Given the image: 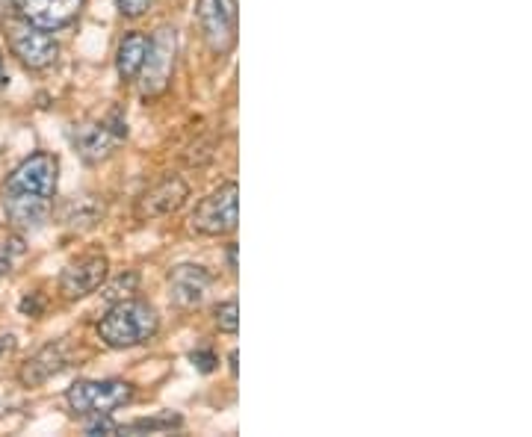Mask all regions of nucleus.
<instances>
[{
	"label": "nucleus",
	"mask_w": 532,
	"mask_h": 437,
	"mask_svg": "<svg viewBox=\"0 0 532 437\" xmlns=\"http://www.w3.org/2000/svg\"><path fill=\"white\" fill-rule=\"evenodd\" d=\"M68 367V355L63 343H48L42 346L33 358H27L18 370V381L24 387H42L48 384L54 375H60Z\"/></svg>",
	"instance_id": "obj_14"
},
{
	"label": "nucleus",
	"mask_w": 532,
	"mask_h": 437,
	"mask_svg": "<svg viewBox=\"0 0 532 437\" xmlns=\"http://www.w3.org/2000/svg\"><path fill=\"white\" fill-rule=\"evenodd\" d=\"M190 361H193V367L204 375L213 373V370H216V364H219V361H216V355H213L210 349H196V352L190 355Z\"/></svg>",
	"instance_id": "obj_23"
},
{
	"label": "nucleus",
	"mask_w": 532,
	"mask_h": 437,
	"mask_svg": "<svg viewBox=\"0 0 532 437\" xmlns=\"http://www.w3.org/2000/svg\"><path fill=\"white\" fill-rule=\"evenodd\" d=\"M213 322H216L219 331H225V334H237V328H240V308H237V302H234V299L219 302L216 311H213Z\"/></svg>",
	"instance_id": "obj_19"
},
{
	"label": "nucleus",
	"mask_w": 532,
	"mask_h": 437,
	"mask_svg": "<svg viewBox=\"0 0 532 437\" xmlns=\"http://www.w3.org/2000/svg\"><path fill=\"white\" fill-rule=\"evenodd\" d=\"M12 9L27 24L42 30H63L83 12V0H12Z\"/></svg>",
	"instance_id": "obj_10"
},
{
	"label": "nucleus",
	"mask_w": 532,
	"mask_h": 437,
	"mask_svg": "<svg viewBox=\"0 0 532 437\" xmlns=\"http://www.w3.org/2000/svg\"><path fill=\"white\" fill-rule=\"evenodd\" d=\"M181 426V417H145V420H133L128 426H119V435H133V432H172Z\"/></svg>",
	"instance_id": "obj_17"
},
{
	"label": "nucleus",
	"mask_w": 532,
	"mask_h": 437,
	"mask_svg": "<svg viewBox=\"0 0 532 437\" xmlns=\"http://www.w3.org/2000/svg\"><path fill=\"white\" fill-rule=\"evenodd\" d=\"M125 136H128V125L122 119H113V125L110 122H95V125L74 127L71 142H74V148H77L83 163L98 166L107 157H113V151L119 148V142Z\"/></svg>",
	"instance_id": "obj_8"
},
{
	"label": "nucleus",
	"mask_w": 532,
	"mask_h": 437,
	"mask_svg": "<svg viewBox=\"0 0 532 437\" xmlns=\"http://www.w3.org/2000/svg\"><path fill=\"white\" fill-rule=\"evenodd\" d=\"M101 216H104V204L95 195H74L60 210L63 225L74 228V231H92L101 222Z\"/></svg>",
	"instance_id": "obj_15"
},
{
	"label": "nucleus",
	"mask_w": 532,
	"mask_h": 437,
	"mask_svg": "<svg viewBox=\"0 0 532 437\" xmlns=\"http://www.w3.org/2000/svg\"><path fill=\"white\" fill-rule=\"evenodd\" d=\"M136 284H139V275L136 272H122L107 290H104V299L107 302H122V299H131L136 293Z\"/></svg>",
	"instance_id": "obj_20"
},
{
	"label": "nucleus",
	"mask_w": 532,
	"mask_h": 437,
	"mask_svg": "<svg viewBox=\"0 0 532 437\" xmlns=\"http://www.w3.org/2000/svg\"><path fill=\"white\" fill-rule=\"evenodd\" d=\"M119 426L116 420H110V414H95L92 423H86V435H119Z\"/></svg>",
	"instance_id": "obj_21"
},
{
	"label": "nucleus",
	"mask_w": 532,
	"mask_h": 437,
	"mask_svg": "<svg viewBox=\"0 0 532 437\" xmlns=\"http://www.w3.org/2000/svg\"><path fill=\"white\" fill-rule=\"evenodd\" d=\"M228 266H231V272H237V243L228 246Z\"/></svg>",
	"instance_id": "obj_25"
},
{
	"label": "nucleus",
	"mask_w": 532,
	"mask_h": 437,
	"mask_svg": "<svg viewBox=\"0 0 532 437\" xmlns=\"http://www.w3.org/2000/svg\"><path fill=\"white\" fill-rule=\"evenodd\" d=\"M6 83V77H3V54H0V86Z\"/></svg>",
	"instance_id": "obj_28"
},
{
	"label": "nucleus",
	"mask_w": 532,
	"mask_h": 437,
	"mask_svg": "<svg viewBox=\"0 0 532 437\" xmlns=\"http://www.w3.org/2000/svg\"><path fill=\"white\" fill-rule=\"evenodd\" d=\"M193 231L201 237H225L237 231L240 222V187L234 181L213 189L193 213Z\"/></svg>",
	"instance_id": "obj_3"
},
{
	"label": "nucleus",
	"mask_w": 532,
	"mask_h": 437,
	"mask_svg": "<svg viewBox=\"0 0 532 437\" xmlns=\"http://www.w3.org/2000/svg\"><path fill=\"white\" fill-rule=\"evenodd\" d=\"M107 275H110V260L104 254H86V257L66 266V272L60 275V293H63L66 302L86 299L98 287H104Z\"/></svg>",
	"instance_id": "obj_9"
},
{
	"label": "nucleus",
	"mask_w": 532,
	"mask_h": 437,
	"mask_svg": "<svg viewBox=\"0 0 532 437\" xmlns=\"http://www.w3.org/2000/svg\"><path fill=\"white\" fill-rule=\"evenodd\" d=\"M51 207L54 201L48 198H36V195H15V192H3V210L9 225L18 234H33L42 231L51 219Z\"/></svg>",
	"instance_id": "obj_13"
},
{
	"label": "nucleus",
	"mask_w": 532,
	"mask_h": 437,
	"mask_svg": "<svg viewBox=\"0 0 532 437\" xmlns=\"http://www.w3.org/2000/svg\"><path fill=\"white\" fill-rule=\"evenodd\" d=\"M95 331H98L101 343L110 349H133V346H142L157 337L160 316L148 302L122 299V302H113L107 316H101Z\"/></svg>",
	"instance_id": "obj_1"
},
{
	"label": "nucleus",
	"mask_w": 532,
	"mask_h": 437,
	"mask_svg": "<svg viewBox=\"0 0 532 437\" xmlns=\"http://www.w3.org/2000/svg\"><path fill=\"white\" fill-rule=\"evenodd\" d=\"M231 373L237 375V352H231Z\"/></svg>",
	"instance_id": "obj_27"
},
{
	"label": "nucleus",
	"mask_w": 532,
	"mask_h": 437,
	"mask_svg": "<svg viewBox=\"0 0 532 437\" xmlns=\"http://www.w3.org/2000/svg\"><path fill=\"white\" fill-rule=\"evenodd\" d=\"M148 54V36L145 33H125L119 48H116V71L125 83H131L139 77V68H142V60Z\"/></svg>",
	"instance_id": "obj_16"
},
{
	"label": "nucleus",
	"mask_w": 532,
	"mask_h": 437,
	"mask_svg": "<svg viewBox=\"0 0 532 437\" xmlns=\"http://www.w3.org/2000/svg\"><path fill=\"white\" fill-rule=\"evenodd\" d=\"M154 0H116V9L122 18H142L151 9Z\"/></svg>",
	"instance_id": "obj_22"
},
{
	"label": "nucleus",
	"mask_w": 532,
	"mask_h": 437,
	"mask_svg": "<svg viewBox=\"0 0 532 437\" xmlns=\"http://www.w3.org/2000/svg\"><path fill=\"white\" fill-rule=\"evenodd\" d=\"M190 198V187L184 178L178 175H166L163 181H157L154 187L148 189L139 204H136V216L139 219H166L172 213H178Z\"/></svg>",
	"instance_id": "obj_11"
},
{
	"label": "nucleus",
	"mask_w": 532,
	"mask_h": 437,
	"mask_svg": "<svg viewBox=\"0 0 532 437\" xmlns=\"http://www.w3.org/2000/svg\"><path fill=\"white\" fill-rule=\"evenodd\" d=\"M24 254H27V246H24L21 237H9V240H3V243H0V275L15 272V266H18V260H21Z\"/></svg>",
	"instance_id": "obj_18"
},
{
	"label": "nucleus",
	"mask_w": 532,
	"mask_h": 437,
	"mask_svg": "<svg viewBox=\"0 0 532 437\" xmlns=\"http://www.w3.org/2000/svg\"><path fill=\"white\" fill-rule=\"evenodd\" d=\"M6 39H9V51L18 57V63L30 68V71H45L60 57L57 39L48 30H42L36 24H27L24 18L6 21Z\"/></svg>",
	"instance_id": "obj_5"
},
{
	"label": "nucleus",
	"mask_w": 532,
	"mask_h": 437,
	"mask_svg": "<svg viewBox=\"0 0 532 437\" xmlns=\"http://www.w3.org/2000/svg\"><path fill=\"white\" fill-rule=\"evenodd\" d=\"M15 349V337L12 334H0V358H6Z\"/></svg>",
	"instance_id": "obj_24"
},
{
	"label": "nucleus",
	"mask_w": 532,
	"mask_h": 437,
	"mask_svg": "<svg viewBox=\"0 0 532 437\" xmlns=\"http://www.w3.org/2000/svg\"><path fill=\"white\" fill-rule=\"evenodd\" d=\"M196 18L204 45L216 57H228L237 45V0H199Z\"/></svg>",
	"instance_id": "obj_7"
},
{
	"label": "nucleus",
	"mask_w": 532,
	"mask_h": 437,
	"mask_svg": "<svg viewBox=\"0 0 532 437\" xmlns=\"http://www.w3.org/2000/svg\"><path fill=\"white\" fill-rule=\"evenodd\" d=\"M213 275L199 263H181L169 272V299L181 311H193L207 299Z\"/></svg>",
	"instance_id": "obj_12"
},
{
	"label": "nucleus",
	"mask_w": 532,
	"mask_h": 437,
	"mask_svg": "<svg viewBox=\"0 0 532 437\" xmlns=\"http://www.w3.org/2000/svg\"><path fill=\"white\" fill-rule=\"evenodd\" d=\"M60 184V160L48 151H36L27 160H21L9 178L3 192H15V195H36V198H48L54 201Z\"/></svg>",
	"instance_id": "obj_6"
},
{
	"label": "nucleus",
	"mask_w": 532,
	"mask_h": 437,
	"mask_svg": "<svg viewBox=\"0 0 532 437\" xmlns=\"http://www.w3.org/2000/svg\"><path fill=\"white\" fill-rule=\"evenodd\" d=\"M175 57H178V30L160 27L148 39V54H145L139 77H136L142 98H157L169 89L172 74H175Z\"/></svg>",
	"instance_id": "obj_2"
},
{
	"label": "nucleus",
	"mask_w": 532,
	"mask_h": 437,
	"mask_svg": "<svg viewBox=\"0 0 532 437\" xmlns=\"http://www.w3.org/2000/svg\"><path fill=\"white\" fill-rule=\"evenodd\" d=\"M133 399V384L107 378V381H74L66 390L68 408L83 417L113 414L116 408L128 405Z\"/></svg>",
	"instance_id": "obj_4"
},
{
	"label": "nucleus",
	"mask_w": 532,
	"mask_h": 437,
	"mask_svg": "<svg viewBox=\"0 0 532 437\" xmlns=\"http://www.w3.org/2000/svg\"><path fill=\"white\" fill-rule=\"evenodd\" d=\"M12 9V0H0V21L6 18V12Z\"/></svg>",
	"instance_id": "obj_26"
}]
</instances>
